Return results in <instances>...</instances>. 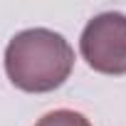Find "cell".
<instances>
[{"label":"cell","instance_id":"6da1fadb","mask_svg":"<svg viewBox=\"0 0 126 126\" xmlns=\"http://www.w3.org/2000/svg\"><path fill=\"white\" fill-rule=\"evenodd\" d=\"M72 69L74 49L54 30H22L5 47V74L27 94H47L59 89L69 79Z\"/></svg>","mask_w":126,"mask_h":126},{"label":"cell","instance_id":"7a4b0ae2","mask_svg":"<svg viewBox=\"0 0 126 126\" xmlns=\"http://www.w3.org/2000/svg\"><path fill=\"white\" fill-rule=\"evenodd\" d=\"M79 52L99 74H126V15L101 13L92 17L82 30Z\"/></svg>","mask_w":126,"mask_h":126},{"label":"cell","instance_id":"3957f363","mask_svg":"<svg viewBox=\"0 0 126 126\" xmlns=\"http://www.w3.org/2000/svg\"><path fill=\"white\" fill-rule=\"evenodd\" d=\"M35 126H92V121L72 109H54L49 114H45Z\"/></svg>","mask_w":126,"mask_h":126}]
</instances>
